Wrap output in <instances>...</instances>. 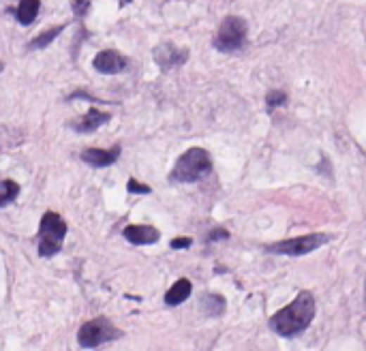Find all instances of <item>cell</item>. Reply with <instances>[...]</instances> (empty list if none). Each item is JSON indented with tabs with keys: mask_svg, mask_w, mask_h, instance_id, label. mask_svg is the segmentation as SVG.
<instances>
[{
	"mask_svg": "<svg viewBox=\"0 0 366 351\" xmlns=\"http://www.w3.org/2000/svg\"><path fill=\"white\" fill-rule=\"evenodd\" d=\"M122 236L127 242H131L135 246H148V244H156L161 240V231L154 225H127L122 229Z\"/></svg>",
	"mask_w": 366,
	"mask_h": 351,
	"instance_id": "obj_11",
	"label": "cell"
},
{
	"mask_svg": "<svg viewBox=\"0 0 366 351\" xmlns=\"http://www.w3.org/2000/svg\"><path fill=\"white\" fill-rule=\"evenodd\" d=\"M22 193V186L20 182L11 180V178H5V180H0V210L11 206L15 199L20 197Z\"/></svg>",
	"mask_w": 366,
	"mask_h": 351,
	"instance_id": "obj_16",
	"label": "cell"
},
{
	"mask_svg": "<svg viewBox=\"0 0 366 351\" xmlns=\"http://www.w3.org/2000/svg\"><path fill=\"white\" fill-rule=\"evenodd\" d=\"M127 193H129V195H150L152 189H150L148 184H141V182L135 180V178H129V182H127Z\"/></svg>",
	"mask_w": 366,
	"mask_h": 351,
	"instance_id": "obj_19",
	"label": "cell"
},
{
	"mask_svg": "<svg viewBox=\"0 0 366 351\" xmlns=\"http://www.w3.org/2000/svg\"><path fill=\"white\" fill-rule=\"evenodd\" d=\"M193 244V238H189V236H180V238H174L172 242H170V246L174 248V250H182V248H189Z\"/></svg>",
	"mask_w": 366,
	"mask_h": 351,
	"instance_id": "obj_21",
	"label": "cell"
},
{
	"mask_svg": "<svg viewBox=\"0 0 366 351\" xmlns=\"http://www.w3.org/2000/svg\"><path fill=\"white\" fill-rule=\"evenodd\" d=\"M92 67L101 75H118L129 67V58L116 52V49H101L92 60Z\"/></svg>",
	"mask_w": 366,
	"mask_h": 351,
	"instance_id": "obj_9",
	"label": "cell"
},
{
	"mask_svg": "<svg viewBox=\"0 0 366 351\" xmlns=\"http://www.w3.org/2000/svg\"><path fill=\"white\" fill-rule=\"evenodd\" d=\"M125 3H131V0H120V5H125Z\"/></svg>",
	"mask_w": 366,
	"mask_h": 351,
	"instance_id": "obj_23",
	"label": "cell"
},
{
	"mask_svg": "<svg viewBox=\"0 0 366 351\" xmlns=\"http://www.w3.org/2000/svg\"><path fill=\"white\" fill-rule=\"evenodd\" d=\"M41 11V0H20V5L15 7V20L22 26H30Z\"/></svg>",
	"mask_w": 366,
	"mask_h": 351,
	"instance_id": "obj_15",
	"label": "cell"
},
{
	"mask_svg": "<svg viewBox=\"0 0 366 351\" xmlns=\"http://www.w3.org/2000/svg\"><path fill=\"white\" fill-rule=\"evenodd\" d=\"M122 155V146L116 143L112 148H86L82 150L80 159L88 165V167H94V170H101V167H110L114 165Z\"/></svg>",
	"mask_w": 366,
	"mask_h": 351,
	"instance_id": "obj_8",
	"label": "cell"
},
{
	"mask_svg": "<svg viewBox=\"0 0 366 351\" xmlns=\"http://www.w3.org/2000/svg\"><path fill=\"white\" fill-rule=\"evenodd\" d=\"M152 58L161 71H172L176 67H182L189 60V49L176 47L170 41H163L152 49Z\"/></svg>",
	"mask_w": 366,
	"mask_h": 351,
	"instance_id": "obj_7",
	"label": "cell"
},
{
	"mask_svg": "<svg viewBox=\"0 0 366 351\" xmlns=\"http://www.w3.org/2000/svg\"><path fill=\"white\" fill-rule=\"evenodd\" d=\"M219 240H229V231L223 229V227H217V229H210L206 236V242H219Z\"/></svg>",
	"mask_w": 366,
	"mask_h": 351,
	"instance_id": "obj_20",
	"label": "cell"
},
{
	"mask_svg": "<svg viewBox=\"0 0 366 351\" xmlns=\"http://www.w3.org/2000/svg\"><path fill=\"white\" fill-rule=\"evenodd\" d=\"M332 240L330 234H322V231H315V234H306V236H298V238H287V240H281V242H272V244H266L264 250L270 255H285V257H302V255H308L313 250L322 248L324 244H328Z\"/></svg>",
	"mask_w": 366,
	"mask_h": 351,
	"instance_id": "obj_5",
	"label": "cell"
},
{
	"mask_svg": "<svg viewBox=\"0 0 366 351\" xmlns=\"http://www.w3.org/2000/svg\"><path fill=\"white\" fill-rule=\"evenodd\" d=\"M191 293H193V283H191L189 279H178V281L165 291L163 302H165L168 307H180V305H184L187 300L191 298Z\"/></svg>",
	"mask_w": 366,
	"mask_h": 351,
	"instance_id": "obj_13",
	"label": "cell"
},
{
	"mask_svg": "<svg viewBox=\"0 0 366 351\" xmlns=\"http://www.w3.org/2000/svg\"><path fill=\"white\" fill-rule=\"evenodd\" d=\"M67 28V24H56V26H49L47 30L39 32L34 39H30L28 43V52H37V49H45L49 47L51 43H54L58 39V34H63V30Z\"/></svg>",
	"mask_w": 366,
	"mask_h": 351,
	"instance_id": "obj_14",
	"label": "cell"
},
{
	"mask_svg": "<svg viewBox=\"0 0 366 351\" xmlns=\"http://www.w3.org/2000/svg\"><path fill=\"white\" fill-rule=\"evenodd\" d=\"M227 311V300L221 293H213V291H206L199 298V313L203 317H223Z\"/></svg>",
	"mask_w": 366,
	"mask_h": 351,
	"instance_id": "obj_12",
	"label": "cell"
},
{
	"mask_svg": "<svg viewBox=\"0 0 366 351\" xmlns=\"http://www.w3.org/2000/svg\"><path fill=\"white\" fill-rule=\"evenodd\" d=\"M315 315H317V300L310 291L304 289L298 291V295L287 307L279 309L270 317L268 328L281 338H294L310 328V324L315 321Z\"/></svg>",
	"mask_w": 366,
	"mask_h": 351,
	"instance_id": "obj_1",
	"label": "cell"
},
{
	"mask_svg": "<svg viewBox=\"0 0 366 351\" xmlns=\"http://www.w3.org/2000/svg\"><path fill=\"white\" fill-rule=\"evenodd\" d=\"M110 120H112V114L110 112H101L96 108H90L86 114H82L80 118L71 120L69 127L75 133H94L96 129H101L103 125H108Z\"/></svg>",
	"mask_w": 366,
	"mask_h": 351,
	"instance_id": "obj_10",
	"label": "cell"
},
{
	"mask_svg": "<svg viewBox=\"0 0 366 351\" xmlns=\"http://www.w3.org/2000/svg\"><path fill=\"white\" fill-rule=\"evenodd\" d=\"M69 225L56 210H45L39 221V234H37V253L43 260H51L63 250L65 238H67Z\"/></svg>",
	"mask_w": 366,
	"mask_h": 351,
	"instance_id": "obj_3",
	"label": "cell"
},
{
	"mask_svg": "<svg viewBox=\"0 0 366 351\" xmlns=\"http://www.w3.org/2000/svg\"><path fill=\"white\" fill-rule=\"evenodd\" d=\"M213 167H215L213 155L201 146H193L176 159V163L170 172V182L172 184L199 182V180H203V178H208L213 174Z\"/></svg>",
	"mask_w": 366,
	"mask_h": 351,
	"instance_id": "obj_2",
	"label": "cell"
},
{
	"mask_svg": "<svg viewBox=\"0 0 366 351\" xmlns=\"http://www.w3.org/2000/svg\"><path fill=\"white\" fill-rule=\"evenodd\" d=\"M3 71H5V65H3V63H0V73H3Z\"/></svg>",
	"mask_w": 366,
	"mask_h": 351,
	"instance_id": "obj_22",
	"label": "cell"
},
{
	"mask_svg": "<svg viewBox=\"0 0 366 351\" xmlns=\"http://www.w3.org/2000/svg\"><path fill=\"white\" fill-rule=\"evenodd\" d=\"M71 9L77 20H84L90 13L92 5H90V0H71Z\"/></svg>",
	"mask_w": 366,
	"mask_h": 351,
	"instance_id": "obj_18",
	"label": "cell"
},
{
	"mask_svg": "<svg viewBox=\"0 0 366 351\" xmlns=\"http://www.w3.org/2000/svg\"><path fill=\"white\" fill-rule=\"evenodd\" d=\"M287 103V94L283 90H270L266 94V108L268 110H277V108H283Z\"/></svg>",
	"mask_w": 366,
	"mask_h": 351,
	"instance_id": "obj_17",
	"label": "cell"
},
{
	"mask_svg": "<svg viewBox=\"0 0 366 351\" xmlns=\"http://www.w3.org/2000/svg\"><path fill=\"white\" fill-rule=\"evenodd\" d=\"M122 338V330L116 328L108 317H94L80 326L77 343L82 349H96L106 343H114Z\"/></svg>",
	"mask_w": 366,
	"mask_h": 351,
	"instance_id": "obj_6",
	"label": "cell"
},
{
	"mask_svg": "<svg viewBox=\"0 0 366 351\" xmlns=\"http://www.w3.org/2000/svg\"><path fill=\"white\" fill-rule=\"evenodd\" d=\"M248 39V24L240 15H227L219 24L217 37L213 41L215 49L221 54H236L246 45Z\"/></svg>",
	"mask_w": 366,
	"mask_h": 351,
	"instance_id": "obj_4",
	"label": "cell"
}]
</instances>
